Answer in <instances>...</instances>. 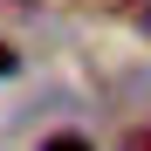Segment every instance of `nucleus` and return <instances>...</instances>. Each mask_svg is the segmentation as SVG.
<instances>
[{"mask_svg": "<svg viewBox=\"0 0 151 151\" xmlns=\"http://www.w3.org/2000/svg\"><path fill=\"white\" fill-rule=\"evenodd\" d=\"M21 69V55H14V41H0V76H14Z\"/></svg>", "mask_w": 151, "mask_h": 151, "instance_id": "nucleus-4", "label": "nucleus"}, {"mask_svg": "<svg viewBox=\"0 0 151 151\" xmlns=\"http://www.w3.org/2000/svg\"><path fill=\"white\" fill-rule=\"evenodd\" d=\"M41 151H96L83 131H55V137H41Z\"/></svg>", "mask_w": 151, "mask_h": 151, "instance_id": "nucleus-1", "label": "nucleus"}, {"mask_svg": "<svg viewBox=\"0 0 151 151\" xmlns=\"http://www.w3.org/2000/svg\"><path fill=\"white\" fill-rule=\"evenodd\" d=\"M131 14H137V21H144V28H151V0H131Z\"/></svg>", "mask_w": 151, "mask_h": 151, "instance_id": "nucleus-6", "label": "nucleus"}, {"mask_svg": "<svg viewBox=\"0 0 151 151\" xmlns=\"http://www.w3.org/2000/svg\"><path fill=\"white\" fill-rule=\"evenodd\" d=\"M124 151H151V124H137V131H124Z\"/></svg>", "mask_w": 151, "mask_h": 151, "instance_id": "nucleus-2", "label": "nucleus"}, {"mask_svg": "<svg viewBox=\"0 0 151 151\" xmlns=\"http://www.w3.org/2000/svg\"><path fill=\"white\" fill-rule=\"evenodd\" d=\"M0 7H14V14H35V7H41V0H0Z\"/></svg>", "mask_w": 151, "mask_h": 151, "instance_id": "nucleus-5", "label": "nucleus"}, {"mask_svg": "<svg viewBox=\"0 0 151 151\" xmlns=\"http://www.w3.org/2000/svg\"><path fill=\"white\" fill-rule=\"evenodd\" d=\"M83 7H96V14H131V0H83Z\"/></svg>", "mask_w": 151, "mask_h": 151, "instance_id": "nucleus-3", "label": "nucleus"}]
</instances>
